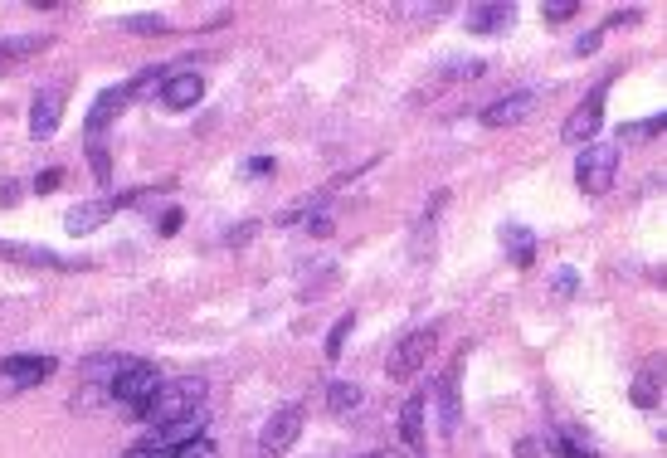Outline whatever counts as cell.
<instances>
[{"instance_id": "6da1fadb", "label": "cell", "mask_w": 667, "mask_h": 458, "mask_svg": "<svg viewBox=\"0 0 667 458\" xmlns=\"http://www.w3.org/2000/svg\"><path fill=\"white\" fill-rule=\"evenodd\" d=\"M200 405H205V381L200 376H181V381H161V390L137 410V420H147L156 429V424L181 420V415L200 410Z\"/></svg>"}, {"instance_id": "7a4b0ae2", "label": "cell", "mask_w": 667, "mask_h": 458, "mask_svg": "<svg viewBox=\"0 0 667 458\" xmlns=\"http://www.w3.org/2000/svg\"><path fill=\"white\" fill-rule=\"evenodd\" d=\"M614 171H619V147L590 142V147H580V161H575V186L585 195H604L614 186Z\"/></svg>"}, {"instance_id": "3957f363", "label": "cell", "mask_w": 667, "mask_h": 458, "mask_svg": "<svg viewBox=\"0 0 667 458\" xmlns=\"http://www.w3.org/2000/svg\"><path fill=\"white\" fill-rule=\"evenodd\" d=\"M434 342H439V327H434V322H429V327H414V332H405V337L395 342V351H390V361H385L390 381H409V376H414V371L429 361Z\"/></svg>"}, {"instance_id": "277c9868", "label": "cell", "mask_w": 667, "mask_h": 458, "mask_svg": "<svg viewBox=\"0 0 667 458\" xmlns=\"http://www.w3.org/2000/svg\"><path fill=\"white\" fill-rule=\"evenodd\" d=\"M161 381H166V376H161V371H156L151 361H137L132 371H122V376H117V381L108 385V395L117 400V405H127V410L137 415V410L147 405L151 395L161 390Z\"/></svg>"}, {"instance_id": "5b68a950", "label": "cell", "mask_w": 667, "mask_h": 458, "mask_svg": "<svg viewBox=\"0 0 667 458\" xmlns=\"http://www.w3.org/2000/svg\"><path fill=\"white\" fill-rule=\"evenodd\" d=\"M302 420H307V410L302 405H283V410H273V420L259 429V458H283L288 449L297 444V434H302Z\"/></svg>"}, {"instance_id": "8992f818", "label": "cell", "mask_w": 667, "mask_h": 458, "mask_svg": "<svg viewBox=\"0 0 667 458\" xmlns=\"http://www.w3.org/2000/svg\"><path fill=\"white\" fill-rule=\"evenodd\" d=\"M604 93H609V78L594 88L575 113L565 117V127H560V142H565V147H590L594 142V132H599V122H604Z\"/></svg>"}, {"instance_id": "52a82bcc", "label": "cell", "mask_w": 667, "mask_h": 458, "mask_svg": "<svg viewBox=\"0 0 667 458\" xmlns=\"http://www.w3.org/2000/svg\"><path fill=\"white\" fill-rule=\"evenodd\" d=\"M536 108H541V93H536V88H521V93H507V98L487 103V108H482V127H517V122H526Z\"/></svg>"}, {"instance_id": "ba28073f", "label": "cell", "mask_w": 667, "mask_h": 458, "mask_svg": "<svg viewBox=\"0 0 667 458\" xmlns=\"http://www.w3.org/2000/svg\"><path fill=\"white\" fill-rule=\"evenodd\" d=\"M205 424H210V415H205V405H200V410H190V415H181V420L156 424V429L147 434V444H156V449H181V444L205 439Z\"/></svg>"}, {"instance_id": "9c48e42d", "label": "cell", "mask_w": 667, "mask_h": 458, "mask_svg": "<svg viewBox=\"0 0 667 458\" xmlns=\"http://www.w3.org/2000/svg\"><path fill=\"white\" fill-rule=\"evenodd\" d=\"M0 259L5 264H20V268H83L88 259H59L54 249H44V244H20V239H0Z\"/></svg>"}, {"instance_id": "30bf717a", "label": "cell", "mask_w": 667, "mask_h": 458, "mask_svg": "<svg viewBox=\"0 0 667 458\" xmlns=\"http://www.w3.org/2000/svg\"><path fill=\"white\" fill-rule=\"evenodd\" d=\"M59 117H64V88H39L35 103H30V137L44 142L59 132Z\"/></svg>"}, {"instance_id": "8fae6325", "label": "cell", "mask_w": 667, "mask_h": 458, "mask_svg": "<svg viewBox=\"0 0 667 458\" xmlns=\"http://www.w3.org/2000/svg\"><path fill=\"white\" fill-rule=\"evenodd\" d=\"M176 69H181V64H176ZM200 98H205V78L200 74H171L161 83V108H171V113H186Z\"/></svg>"}, {"instance_id": "7c38bea8", "label": "cell", "mask_w": 667, "mask_h": 458, "mask_svg": "<svg viewBox=\"0 0 667 458\" xmlns=\"http://www.w3.org/2000/svg\"><path fill=\"white\" fill-rule=\"evenodd\" d=\"M54 44V35H10V39H0V74H15L20 64H30L35 54H44Z\"/></svg>"}, {"instance_id": "4fadbf2b", "label": "cell", "mask_w": 667, "mask_h": 458, "mask_svg": "<svg viewBox=\"0 0 667 458\" xmlns=\"http://www.w3.org/2000/svg\"><path fill=\"white\" fill-rule=\"evenodd\" d=\"M112 215H117L112 195H103V200H83V205H74V210L64 215V229H69V234H98Z\"/></svg>"}, {"instance_id": "5bb4252c", "label": "cell", "mask_w": 667, "mask_h": 458, "mask_svg": "<svg viewBox=\"0 0 667 458\" xmlns=\"http://www.w3.org/2000/svg\"><path fill=\"white\" fill-rule=\"evenodd\" d=\"M59 371V361L54 356H5L0 361V376L15 385H35V381H49Z\"/></svg>"}, {"instance_id": "9a60e30c", "label": "cell", "mask_w": 667, "mask_h": 458, "mask_svg": "<svg viewBox=\"0 0 667 458\" xmlns=\"http://www.w3.org/2000/svg\"><path fill=\"white\" fill-rule=\"evenodd\" d=\"M132 366H137V356H117V351H103V356H88V361L78 366V376H83L88 385H103V390H108V385L117 381L122 371H132Z\"/></svg>"}, {"instance_id": "2e32d148", "label": "cell", "mask_w": 667, "mask_h": 458, "mask_svg": "<svg viewBox=\"0 0 667 458\" xmlns=\"http://www.w3.org/2000/svg\"><path fill=\"white\" fill-rule=\"evenodd\" d=\"M127 103H132V98H127V88H103V93L93 98L88 117H83V132H88V137H98V132H103V127H108V122L122 113Z\"/></svg>"}, {"instance_id": "e0dca14e", "label": "cell", "mask_w": 667, "mask_h": 458, "mask_svg": "<svg viewBox=\"0 0 667 458\" xmlns=\"http://www.w3.org/2000/svg\"><path fill=\"white\" fill-rule=\"evenodd\" d=\"M458 420H463V405H458V361L439 376V429L448 439L458 434Z\"/></svg>"}, {"instance_id": "ac0fdd59", "label": "cell", "mask_w": 667, "mask_h": 458, "mask_svg": "<svg viewBox=\"0 0 667 458\" xmlns=\"http://www.w3.org/2000/svg\"><path fill=\"white\" fill-rule=\"evenodd\" d=\"M512 20H517V5H468L473 35H502V30H512Z\"/></svg>"}, {"instance_id": "d6986e66", "label": "cell", "mask_w": 667, "mask_h": 458, "mask_svg": "<svg viewBox=\"0 0 667 458\" xmlns=\"http://www.w3.org/2000/svg\"><path fill=\"white\" fill-rule=\"evenodd\" d=\"M497 239H502V249L512 254V264H517V268H531V264H536V239H531V229L502 225V229H497Z\"/></svg>"}, {"instance_id": "ffe728a7", "label": "cell", "mask_w": 667, "mask_h": 458, "mask_svg": "<svg viewBox=\"0 0 667 458\" xmlns=\"http://www.w3.org/2000/svg\"><path fill=\"white\" fill-rule=\"evenodd\" d=\"M400 434H405V444L419 454L424 449V395H409L405 410H400Z\"/></svg>"}, {"instance_id": "44dd1931", "label": "cell", "mask_w": 667, "mask_h": 458, "mask_svg": "<svg viewBox=\"0 0 667 458\" xmlns=\"http://www.w3.org/2000/svg\"><path fill=\"white\" fill-rule=\"evenodd\" d=\"M361 405V385L356 381H327V410L332 415H351Z\"/></svg>"}, {"instance_id": "7402d4cb", "label": "cell", "mask_w": 667, "mask_h": 458, "mask_svg": "<svg viewBox=\"0 0 667 458\" xmlns=\"http://www.w3.org/2000/svg\"><path fill=\"white\" fill-rule=\"evenodd\" d=\"M351 332H356V312H341L336 327L327 332V342H322V356H327V361H341V351H346V337H351Z\"/></svg>"}, {"instance_id": "603a6c76", "label": "cell", "mask_w": 667, "mask_h": 458, "mask_svg": "<svg viewBox=\"0 0 667 458\" xmlns=\"http://www.w3.org/2000/svg\"><path fill=\"white\" fill-rule=\"evenodd\" d=\"M122 30H132V35H171L166 15H127V20H122Z\"/></svg>"}, {"instance_id": "cb8c5ba5", "label": "cell", "mask_w": 667, "mask_h": 458, "mask_svg": "<svg viewBox=\"0 0 667 458\" xmlns=\"http://www.w3.org/2000/svg\"><path fill=\"white\" fill-rule=\"evenodd\" d=\"M88 166H93L98 186H108V181H112V152L103 147V142H88Z\"/></svg>"}, {"instance_id": "d4e9b609", "label": "cell", "mask_w": 667, "mask_h": 458, "mask_svg": "<svg viewBox=\"0 0 667 458\" xmlns=\"http://www.w3.org/2000/svg\"><path fill=\"white\" fill-rule=\"evenodd\" d=\"M667 127V117H648V122H629V127H619V147L624 142H638V137H658Z\"/></svg>"}, {"instance_id": "484cf974", "label": "cell", "mask_w": 667, "mask_h": 458, "mask_svg": "<svg viewBox=\"0 0 667 458\" xmlns=\"http://www.w3.org/2000/svg\"><path fill=\"white\" fill-rule=\"evenodd\" d=\"M556 454H560V458H599V454H594V449H590V444H585V439L575 434V429H565V434H560Z\"/></svg>"}, {"instance_id": "4316f807", "label": "cell", "mask_w": 667, "mask_h": 458, "mask_svg": "<svg viewBox=\"0 0 667 458\" xmlns=\"http://www.w3.org/2000/svg\"><path fill=\"white\" fill-rule=\"evenodd\" d=\"M302 229H307V234H317V239H327V234L336 229V215L327 210V205H317V210H312V215L302 220Z\"/></svg>"}, {"instance_id": "83f0119b", "label": "cell", "mask_w": 667, "mask_h": 458, "mask_svg": "<svg viewBox=\"0 0 667 458\" xmlns=\"http://www.w3.org/2000/svg\"><path fill=\"white\" fill-rule=\"evenodd\" d=\"M575 10H580L575 0H556V5H541V20L546 25H565V20H575Z\"/></svg>"}, {"instance_id": "f1b7e54d", "label": "cell", "mask_w": 667, "mask_h": 458, "mask_svg": "<svg viewBox=\"0 0 667 458\" xmlns=\"http://www.w3.org/2000/svg\"><path fill=\"white\" fill-rule=\"evenodd\" d=\"M59 186H64V171H59V166H49V171L35 176V195H54Z\"/></svg>"}, {"instance_id": "f546056e", "label": "cell", "mask_w": 667, "mask_h": 458, "mask_svg": "<svg viewBox=\"0 0 667 458\" xmlns=\"http://www.w3.org/2000/svg\"><path fill=\"white\" fill-rule=\"evenodd\" d=\"M633 405H643V410L658 405V381H653V376H643V381L633 385Z\"/></svg>"}, {"instance_id": "4dcf8cb0", "label": "cell", "mask_w": 667, "mask_h": 458, "mask_svg": "<svg viewBox=\"0 0 667 458\" xmlns=\"http://www.w3.org/2000/svg\"><path fill=\"white\" fill-rule=\"evenodd\" d=\"M181 225H186V215H181V210H166V215L156 220V234H161V239H171V234H181Z\"/></svg>"}, {"instance_id": "1f68e13d", "label": "cell", "mask_w": 667, "mask_h": 458, "mask_svg": "<svg viewBox=\"0 0 667 458\" xmlns=\"http://www.w3.org/2000/svg\"><path fill=\"white\" fill-rule=\"evenodd\" d=\"M482 69H487L482 59H458V64H448V74H444V78H478Z\"/></svg>"}, {"instance_id": "d6a6232c", "label": "cell", "mask_w": 667, "mask_h": 458, "mask_svg": "<svg viewBox=\"0 0 667 458\" xmlns=\"http://www.w3.org/2000/svg\"><path fill=\"white\" fill-rule=\"evenodd\" d=\"M638 20H643V10H614V15L599 25V35H604V30H619V25H638Z\"/></svg>"}, {"instance_id": "836d02e7", "label": "cell", "mask_w": 667, "mask_h": 458, "mask_svg": "<svg viewBox=\"0 0 667 458\" xmlns=\"http://www.w3.org/2000/svg\"><path fill=\"white\" fill-rule=\"evenodd\" d=\"M575 288H580L575 268H556V293H560V298H575Z\"/></svg>"}, {"instance_id": "e575fe53", "label": "cell", "mask_w": 667, "mask_h": 458, "mask_svg": "<svg viewBox=\"0 0 667 458\" xmlns=\"http://www.w3.org/2000/svg\"><path fill=\"white\" fill-rule=\"evenodd\" d=\"M176 458H215V444L210 439H195V444H181Z\"/></svg>"}, {"instance_id": "d590c367", "label": "cell", "mask_w": 667, "mask_h": 458, "mask_svg": "<svg viewBox=\"0 0 667 458\" xmlns=\"http://www.w3.org/2000/svg\"><path fill=\"white\" fill-rule=\"evenodd\" d=\"M254 234H259V225H254V220H244L239 229H229V234H224V244H249Z\"/></svg>"}, {"instance_id": "8d00e7d4", "label": "cell", "mask_w": 667, "mask_h": 458, "mask_svg": "<svg viewBox=\"0 0 667 458\" xmlns=\"http://www.w3.org/2000/svg\"><path fill=\"white\" fill-rule=\"evenodd\" d=\"M517 458H546V444L526 434V439H517Z\"/></svg>"}, {"instance_id": "74e56055", "label": "cell", "mask_w": 667, "mask_h": 458, "mask_svg": "<svg viewBox=\"0 0 667 458\" xmlns=\"http://www.w3.org/2000/svg\"><path fill=\"white\" fill-rule=\"evenodd\" d=\"M448 10H453V5H444V0H439V5H414L409 15H419V20H444Z\"/></svg>"}, {"instance_id": "f35d334b", "label": "cell", "mask_w": 667, "mask_h": 458, "mask_svg": "<svg viewBox=\"0 0 667 458\" xmlns=\"http://www.w3.org/2000/svg\"><path fill=\"white\" fill-rule=\"evenodd\" d=\"M20 205V181H0V210Z\"/></svg>"}, {"instance_id": "ab89813d", "label": "cell", "mask_w": 667, "mask_h": 458, "mask_svg": "<svg viewBox=\"0 0 667 458\" xmlns=\"http://www.w3.org/2000/svg\"><path fill=\"white\" fill-rule=\"evenodd\" d=\"M599 39H604L599 30H590V35H580V39H575V54H580V59H585V54H594V49H599Z\"/></svg>"}, {"instance_id": "60d3db41", "label": "cell", "mask_w": 667, "mask_h": 458, "mask_svg": "<svg viewBox=\"0 0 667 458\" xmlns=\"http://www.w3.org/2000/svg\"><path fill=\"white\" fill-rule=\"evenodd\" d=\"M244 171H249V176H273V156H254Z\"/></svg>"}, {"instance_id": "b9f144b4", "label": "cell", "mask_w": 667, "mask_h": 458, "mask_svg": "<svg viewBox=\"0 0 667 458\" xmlns=\"http://www.w3.org/2000/svg\"><path fill=\"white\" fill-rule=\"evenodd\" d=\"M361 458H400V454H361Z\"/></svg>"}]
</instances>
